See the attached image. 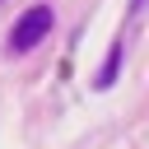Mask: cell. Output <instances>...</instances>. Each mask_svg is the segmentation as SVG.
Returning <instances> with one entry per match:
<instances>
[{
    "mask_svg": "<svg viewBox=\"0 0 149 149\" xmlns=\"http://www.w3.org/2000/svg\"><path fill=\"white\" fill-rule=\"evenodd\" d=\"M51 28H56L51 5H33V9H23L19 23H14V33H9V56H28V51H37V47L47 42Z\"/></svg>",
    "mask_w": 149,
    "mask_h": 149,
    "instance_id": "obj_1",
    "label": "cell"
},
{
    "mask_svg": "<svg viewBox=\"0 0 149 149\" xmlns=\"http://www.w3.org/2000/svg\"><path fill=\"white\" fill-rule=\"evenodd\" d=\"M121 51H126V47H121V37H116V42L107 47V61H102V70H98L93 88H112V84H116V74H121Z\"/></svg>",
    "mask_w": 149,
    "mask_h": 149,
    "instance_id": "obj_2",
    "label": "cell"
},
{
    "mask_svg": "<svg viewBox=\"0 0 149 149\" xmlns=\"http://www.w3.org/2000/svg\"><path fill=\"white\" fill-rule=\"evenodd\" d=\"M144 5H149V0H130V14H135V9H144Z\"/></svg>",
    "mask_w": 149,
    "mask_h": 149,
    "instance_id": "obj_3",
    "label": "cell"
}]
</instances>
